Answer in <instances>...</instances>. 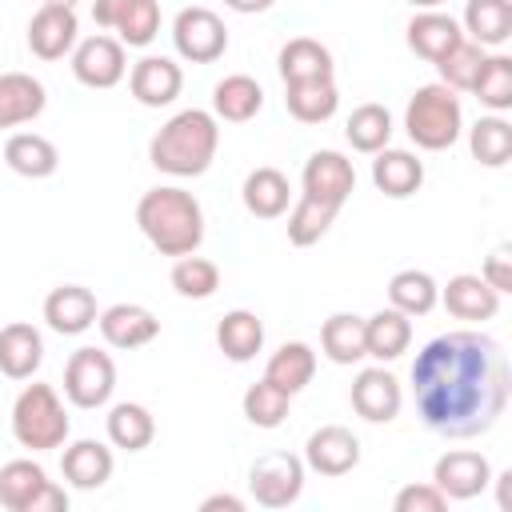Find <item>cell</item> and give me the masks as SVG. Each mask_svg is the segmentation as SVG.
Segmentation results:
<instances>
[{
    "label": "cell",
    "instance_id": "6da1fadb",
    "mask_svg": "<svg viewBox=\"0 0 512 512\" xmlns=\"http://www.w3.org/2000/svg\"><path fill=\"white\" fill-rule=\"evenodd\" d=\"M512 392V372L500 340L488 332H444L412 360V400L428 432L468 440L488 432Z\"/></svg>",
    "mask_w": 512,
    "mask_h": 512
},
{
    "label": "cell",
    "instance_id": "7a4b0ae2",
    "mask_svg": "<svg viewBox=\"0 0 512 512\" xmlns=\"http://www.w3.org/2000/svg\"><path fill=\"white\" fill-rule=\"evenodd\" d=\"M136 224L160 256H188L204 244V208L176 184L148 188L136 200Z\"/></svg>",
    "mask_w": 512,
    "mask_h": 512
},
{
    "label": "cell",
    "instance_id": "3957f363",
    "mask_svg": "<svg viewBox=\"0 0 512 512\" xmlns=\"http://www.w3.org/2000/svg\"><path fill=\"white\" fill-rule=\"evenodd\" d=\"M216 148H220L216 116L204 108H184L148 140V160L156 172L188 180V176H204L212 168Z\"/></svg>",
    "mask_w": 512,
    "mask_h": 512
},
{
    "label": "cell",
    "instance_id": "277c9868",
    "mask_svg": "<svg viewBox=\"0 0 512 512\" xmlns=\"http://www.w3.org/2000/svg\"><path fill=\"white\" fill-rule=\"evenodd\" d=\"M404 132L416 148L424 152H444L460 140L464 132V108H460V96L444 84H420L412 96H408V108H404Z\"/></svg>",
    "mask_w": 512,
    "mask_h": 512
},
{
    "label": "cell",
    "instance_id": "5b68a950",
    "mask_svg": "<svg viewBox=\"0 0 512 512\" xmlns=\"http://www.w3.org/2000/svg\"><path fill=\"white\" fill-rule=\"evenodd\" d=\"M72 420L52 384H24L12 400V436L28 452H52L68 440Z\"/></svg>",
    "mask_w": 512,
    "mask_h": 512
},
{
    "label": "cell",
    "instance_id": "8992f818",
    "mask_svg": "<svg viewBox=\"0 0 512 512\" xmlns=\"http://www.w3.org/2000/svg\"><path fill=\"white\" fill-rule=\"evenodd\" d=\"M0 508L8 512H68V492L48 480L36 460H8L0 468Z\"/></svg>",
    "mask_w": 512,
    "mask_h": 512
},
{
    "label": "cell",
    "instance_id": "52a82bcc",
    "mask_svg": "<svg viewBox=\"0 0 512 512\" xmlns=\"http://www.w3.org/2000/svg\"><path fill=\"white\" fill-rule=\"evenodd\" d=\"M116 392V364L100 348H76L64 364V396L72 408H104Z\"/></svg>",
    "mask_w": 512,
    "mask_h": 512
},
{
    "label": "cell",
    "instance_id": "ba28073f",
    "mask_svg": "<svg viewBox=\"0 0 512 512\" xmlns=\"http://www.w3.org/2000/svg\"><path fill=\"white\" fill-rule=\"evenodd\" d=\"M304 456L268 452L248 468V492L260 508H292L304 492Z\"/></svg>",
    "mask_w": 512,
    "mask_h": 512
},
{
    "label": "cell",
    "instance_id": "9c48e42d",
    "mask_svg": "<svg viewBox=\"0 0 512 512\" xmlns=\"http://www.w3.org/2000/svg\"><path fill=\"white\" fill-rule=\"evenodd\" d=\"M172 48L188 64H212L228 52V28L212 8H180L172 20Z\"/></svg>",
    "mask_w": 512,
    "mask_h": 512
},
{
    "label": "cell",
    "instance_id": "30bf717a",
    "mask_svg": "<svg viewBox=\"0 0 512 512\" xmlns=\"http://www.w3.org/2000/svg\"><path fill=\"white\" fill-rule=\"evenodd\" d=\"M92 20L124 48H148L160 36V4L156 0H92Z\"/></svg>",
    "mask_w": 512,
    "mask_h": 512
},
{
    "label": "cell",
    "instance_id": "8fae6325",
    "mask_svg": "<svg viewBox=\"0 0 512 512\" xmlns=\"http://www.w3.org/2000/svg\"><path fill=\"white\" fill-rule=\"evenodd\" d=\"M300 188L304 196L328 204V208H344V200L356 192V168L344 152H332V148H320L304 160V172H300Z\"/></svg>",
    "mask_w": 512,
    "mask_h": 512
},
{
    "label": "cell",
    "instance_id": "7c38bea8",
    "mask_svg": "<svg viewBox=\"0 0 512 512\" xmlns=\"http://www.w3.org/2000/svg\"><path fill=\"white\" fill-rule=\"evenodd\" d=\"M128 72V52L116 36H88V40H76L72 48V76L84 84V88H116Z\"/></svg>",
    "mask_w": 512,
    "mask_h": 512
},
{
    "label": "cell",
    "instance_id": "4fadbf2b",
    "mask_svg": "<svg viewBox=\"0 0 512 512\" xmlns=\"http://www.w3.org/2000/svg\"><path fill=\"white\" fill-rule=\"evenodd\" d=\"M348 400H352V412L368 424H392L400 416V404H404V392H400V380L376 364V368H364L356 372L352 388H348Z\"/></svg>",
    "mask_w": 512,
    "mask_h": 512
},
{
    "label": "cell",
    "instance_id": "5bb4252c",
    "mask_svg": "<svg viewBox=\"0 0 512 512\" xmlns=\"http://www.w3.org/2000/svg\"><path fill=\"white\" fill-rule=\"evenodd\" d=\"M80 40V20H76V8H64V4H40L28 20V48L32 56L40 60H64L72 56Z\"/></svg>",
    "mask_w": 512,
    "mask_h": 512
},
{
    "label": "cell",
    "instance_id": "9a60e30c",
    "mask_svg": "<svg viewBox=\"0 0 512 512\" xmlns=\"http://www.w3.org/2000/svg\"><path fill=\"white\" fill-rule=\"evenodd\" d=\"M360 464V440L344 424H324L304 440V468L316 476H348Z\"/></svg>",
    "mask_w": 512,
    "mask_h": 512
},
{
    "label": "cell",
    "instance_id": "2e32d148",
    "mask_svg": "<svg viewBox=\"0 0 512 512\" xmlns=\"http://www.w3.org/2000/svg\"><path fill=\"white\" fill-rule=\"evenodd\" d=\"M432 484L448 496V500H472L492 484V464L484 452L472 448H452L436 460L432 468Z\"/></svg>",
    "mask_w": 512,
    "mask_h": 512
},
{
    "label": "cell",
    "instance_id": "e0dca14e",
    "mask_svg": "<svg viewBox=\"0 0 512 512\" xmlns=\"http://www.w3.org/2000/svg\"><path fill=\"white\" fill-rule=\"evenodd\" d=\"M96 328L104 336L108 348H120V352H132V348H144L160 336V320L152 308L144 304H112L96 316Z\"/></svg>",
    "mask_w": 512,
    "mask_h": 512
},
{
    "label": "cell",
    "instance_id": "ac0fdd59",
    "mask_svg": "<svg viewBox=\"0 0 512 512\" xmlns=\"http://www.w3.org/2000/svg\"><path fill=\"white\" fill-rule=\"evenodd\" d=\"M128 88L144 108H168L184 88V68L172 56H144L128 72Z\"/></svg>",
    "mask_w": 512,
    "mask_h": 512
},
{
    "label": "cell",
    "instance_id": "d6986e66",
    "mask_svg": "<svg viewBox=\"0 0 512 512\" xmlns=\"http://www.w3.org/2000/svg\"><path fill=\"white\" fill-rule=\"evenodd\" d=\"M96 316H100L96 296L84 284H60L44 296V324L56 336H80L96 324Z\"/></svg>",
    "mask_w": 512,
    "mask_h": 512
},
{
    "label": "cell",
    "instance_id": "ffe728a7",
    "mask_svg": "<svg viewBox=\"0 0 512 512\" xmlns=\"http://www.w3.org/2000/svg\"><path fill=\"white\" fill-rule=\"evenodd\" d=\"M112 468H116L112 448L100 444V440H72V444L64 448V456H60L64 480H68L72 488H80V492L104 488V484L112 480Z\"/></svg>",
    "mask_w": 512,
    "mask_h": 512
},
{
    "label": "cell",
    "instance_id": "44dd1931",
    "mask_svg": "<svg viewBox=\"0 0 512 512\" xmlns=\"http://www.w3.org/2000/svg\"><path fill=\"white\" fill-rule=\"evenodd\" d=\"M44 364V336L28 320H12L0 328V372L8 380H32Z\"/></svg>",
    "mask_w": 512,
    "mask_h": 512
},
{
    "label": "cell",
    "instance_id": "7402d4cb",
    "mask_svg": "<svg viewBox=\"0 0 512 512\" xmlns=\"http://www.w3.org/2000/svg\"><path fill=\"white\" fill-rule=\"evenodd\" d=\"M372 184L392 200H408L424 184V160L408 148H380L372 156Z\"/></svg>",
    "mask_w": 512,
    "mask_h": 512
},
{
    "label": "cell",
    "instance_id": "603a6c76",
    "mask_svg": "<svg viewBox=\"0 0 512 512\" xmlns=\"http://www.w3.org/2000/svg\"><path fill=\"white\" fill-rule=\"evenodd\" d=\"M440 300L444 308L456 316V320H492L500 312V292L476 276V272H460L452 276L444 288H440Z\"/></svg>",
    "mask_w": 512,
    "mask_h": 512
},
{
    "label": "cell",
    "instance_id": "cb8c5ba5",
    "mask_svg": "<svg viewBox=\"0 0 512 512\" xmlns=\"http://www.w3.org/2000/svg\"><path fill=\"white\" fill-rule=\"evenodd\" d=\"M48 104V92L28 72H0V132L32 124Z\"/></svg>",
    "mask_w": 512,
    "mask_h": 512
},
{
    "label": "cell",
    "instance_id": "d4e9b609",
    "mask_svg": "<svg viewBox=\"0 0 512 512\" xmlns=\"http://www.w3.org/2000/svg\"><path fill=\"white\" fill-rule=\"evenodd\" d=\"M460 36H464L460 20H452V16L440 12V8H420V12L408 20V48H412L420 60H428V64H436Z\"/></svg>",
    "mask_w": 512,
    "mask_h": 512
},
{
    "label": "cell",
    "instance_id": "484cf974",
    "mask_svg": "<svg viewBox=\"0 0 512 512\" xmlns=\"http://www.w3.org/2000/svg\"><path fill=\"white\" fill-rule=\"evenodd\" d=\"M4 164L24 180H48L60 168V152L40 132H12L4 140Z\"/></svg>",
    "mask_w": 512,
    "mask_h": 512
},
{
    "label": "cell",
    "instance_id": "4316f807",
    "mask_svg": "<svg viewBox=\"0 0 512 512\" xmlns=\"http://www.w3.org/2000/svg\"><path fill=\"white\" fill-rule=\"evenodd\" d=\"M408 344H412V316L396 308H380L364 320V356L388 364V360H400Z\"/></svg>",
    "mask_w": 512,
    "mask_h": 512
},
{
    "label": "cell",
    "instance_id": "83f0119b",
    "mask_svg": "<svg viewBox=\"0 0 512 512\" xmlns=\"http://www.w3.org/2000/svg\"><path fill=\"white\" fill-rule=\"evenodd\" d=\"M240 196H244V208L256 216V220H276V216H284L288 212V204H292V184H288V176L280 172V168H252L248 176H244V188H240Z\"/></svg>",
    "mask_w": 512,
    "mask_h": 512
},
{
    "label": "cell",
    "instance_id": "f1b7e54d",
    "mask_svg": "<svg viewBox=\"0 0 512 512\" xmlns=\"http://www.w3.org/2000/svg\"><path fill=\"white\" fill-rule=\"evenodd\" d=\"M312 376H316V352H312L304 340H284V344L268 356V364H264V380L276 384V388L288 392V396L304 392V388L312 384Z\"/></svg>",
    "mask_w": 512,
    "mask_h": 512
},
{
    "label": "cell",
    "instance_id": "f546056e",
    "mask_svg": "<svg viewBox=\"0 0 512 512\" xmlns=\"http://www.w3.org/2000/svg\"><path fill=\"white\" fill-rule=\"evenodd\" d=\"M284 108L292 120L300 124H324L336 116L340 108V92H336V80L324 76V80H300V84H284Z\"/></svg>",
    "mask_w": 512,
    "mask_h": 512
},
{
    "label": "cell",
    "instance_id": "4dcf8cb0",
    "mask_svg": "<svg viewBox=\"0 0 512 512\" xmlns=\"http://www.w3.org/2000/svg\"><path fill=\"white\" fill-rule=\"evenodd\" d=\"M104 428H108V444L120 448V452H144L152 440H156V420L144 404L136 400H120L108 408L104 416Z\"/></svg>",
    "mask_w": 512,
    "mask_h": 512
},
{
    "label": "cell",
    "instance_id": "1f68e13d",
    "mask_svg": "<svg viewBox=\"0 0 512 512\" xmlns=\"http://www.w3.org/2000/svg\"><path fill=\"white\" fill-rule=\"evenodd\" d=\"M276 68H280V80H284V84L324 80V76L336 72L332 52H328L320 40H312V36H296V40H288V44L280 48V56H276Z\"/></svg>",
    "mask_w": 512,
    "mask_h": 512
},
{
    "label": "cell",
    "instance_id": "d6a6232c",
    "mask_svg": "<svg viewBox=\"0 0 512 512\" xmlns=\"http://www.w3.org/2000/svg\"><path fill=\"white\" fill-rule=\"evenodd\" d=\"M260 108H264V88H260L252 76H244V72H232V76H224V80L212 88V116H216V120L248 124Z\"/></svg>",
    "mask_w": 512,
    "mask_h": 512
},
{
    "label": "cell",
    "instance_id": "836d02e7",
    "mask_svg": "<svg viewBox=\"0 0 512 512\" xmlns=\"http://www.w3.org/2000/svg\"><path fill=\"white\" fill-rule=\"evenodd\" d=\"M216 348L232 360V364H248L260 348H264V324L256 312L248 308H232L220 316L216 324Z\"/></svg>",
    "mask_w": 512,
    "mask_h": 512
},
{
    "label": "cell",
    "instance_id": "e575fe53",
    "mask_svg": "<svg viewBox=\"0 0 512 512\" xmlns=\"http://www.w3.org/2000/svg\"><path fill=\"white\" fill-rule=\"evenodd\" d=\"M460 28L480 48H500L512 36V0H468Z\"/></svg>",
    "mask_w": 512,
    "mask_h": 512
},
{
    "label": "cell",
    "instance_id": "d590c367",
    "mask_svg": "<svg viewBox=\"0 0 512 512\" xmlns=\"http://www.w3.org/2000/svg\"><path fill=\"white\" fill-rule=\"evenodd\" d=\"M388 304L404 316H428L440 304V284L424 268H400L388 280Z\"/></svg>",
    "mask_w": 512,
    "mask_h": 512
},
{
    "label": "cell",
    "instance_id": "8d00e7d4",
    "mask_svg": "<svg viewBox=\"0 0 512 512\" xmlns=\"http://www.w3.org/2000/svg\"><path fill=\"white\" fill-rule=\"evenodd\" d=\"M320 352L332 364H356V360H364V316H356V312H332L320 324Z\"/></svg>",
    "mask_w": 512,
    "mask_h": 512
},
{
    "label": "cell",
    "instance_id": "74e56055",
    "mask_svg": "<svg viewBox=\"0 0 512 512\" xmlns=\"http://www.w3.org/2000/svg\"><path fill=\"white\" fill-rule=\"evenodd\" d=\"M344 136L356 152L376 156L392 140V112L384 104H360V108H352V116L344 124Z\"/></svg>",
    "mask_w": 512,
    "mask_h": 512
},
{
    "label": "cell",
    "instance_id": "f35d334b",
    "mask_svg": "<svg viewBox=\"0 0 512 512\" xmlns=\"http://www.w3.org/2000/svg\"><path fill=\"white\" fill-rule=\"evenodd\" d=\"M468 148L472 156L484 164V168H504L508 156H512V124L492 112V116H480L472 128H468Z\"/></svg>",
    "mask_w": 512,
    "mask_h": 512
},
{
    "label": "cell",
    "instance_id": "ab89813d",
    "mask_svg": "<svg viewBox=\"0 0 512 512\" xmlns=\"http://www.w3.org/2000/svg\"><path fill=\"white\" fill-rule=\"evenodd\" d=\"M488 48H480L476 40L460 36L440 60H436V72H440V84L452 88V92H472L476 76H480V64H484Z\"/></svg>",
    "mask_w": 512,
    "mask_h": 512
},
{
    "label": "cell",
    "instance_id": "60d3db41",
    "mask_svg": "<svg viewBox=\"0 0 512 512\" xmlns=\"http://www.w3.org/2000/svg\"><path fill=\"white\" fill-rule=\"evenodd\" d=\"M240 408H244V420H248L252 428H264V432H272V428H280V424L288 420L292 396H288V392H280L276 384H268V380L260 376L256 384H248V392H244Z\"/></svg>",
    "mask_w": 512,
    "mask_h": 512
},
{
    "label": "cell",
    "instance_id": "b9f144b4",
    "mask_svg": "<svg viewBox=\"0 0 512 512\" xmlns=\"http://www.w3.org/2000/svg\"><path fill=\"white\" fill-rule=\"evenodd\" d=\"M168 284H172L176 296H184V300H208V296H216V288H220V268H216L212 260L188 252V256H176V264H172V272H168Z\"/></svg>",
    "mask_w": 512,
    "mask_h": 512
},
{
    "label": "cell",
    "instance_id": "7bdbcfd3",
    "mask_svg": "<svg viewBox=\"0 0 512 512\" xmlns=\"http://www.w3.org/2000/svg\"><path fill=\"white\" fill-rule=\"evenodd\" d=\"M472 96L492 112H508L512 108V56H504V52L484 56L480 76L472 84Z\"/></svg>",
    "mask_w": 512,
    "mask_h": 512
},
{
    "label": "cell",
    "instance_id": "ee69618b",
    "mask_svg": "<svg viewBox=\"0 0 512 512\" xmlns=\"http://www.w3.org/2000/svg\"><path fill=\"white\" fill-rule=\"evenodd\" d=\"M332 220H336V208H328V204H320V200H312V196L300 192V200L292 204L288 224H284V228H288V244L308 248V244L324 240L328 228H332Z\"/></svg>",
    "mask_w": 512,
    "mask_h": 512
},
{
    "label": "cell",
    "instance_id": "f6af8a7d",
    "mask_svg": "<svg viewBox=\"0 0 512 512\" xmlns=\"http://www.w3.org/2000/svg\"><path fill=\"white\" fill-rule=\"evenodd\" d=\"M396 512H444L448 508V496L428 480V484H404L392 500Z\"/></svg>",
    "mask_w": 512,
    "mask_h": 512
},
{
    "label": "cell",
    "instance_id": "bcb514c9",
    "mask_svg": "<svg viewBox=\"0 0 512 512\" xmlns=\"http://www.w3.org/2000/svg\"><path fill=\"white\" fill-rule=\"evenodd\" d=\"M480 276H484L500 296H508V292H512V252H508V248L488 252L484 264H480Z\"/></svg>",
    "mask_w": 512,
    "mask_h": 512
},
{
    "label": "cell",
    "instance_id": "7dc6e473",
    "mask_svg": "<svg viewBox=\"0 0 512 512\" xmlns=\"http://www.w3.org/2000/svg\"><path fill=\"white\" fill-rule=\"evenodd\" d=\"M244 512V500L240 496H232V492H212V496H204L200 500V512Z\"/></svg>",
    "mask_w": 512,
    "mask_h": 512
},
{
    "label": "cell",
    "instance_id": "c3c4849f",
    "mask_svg": "<svg viewBox=\"0 0 512 512\" xmlns=\"http://www.w3.org/2000/svg\"><path fill=\"white\" fill-rule=\"evenodd\" d=\"M276 0H224V8L240 12V16H256V12H268Z\"/></svg>",
    "mask_w": 512,
    "mask_h": 512
},
{
    "label": "cell",
    "instance_id": "681fc988",
    "mask_svg": "<svg viewBox=\"0 0 512 512\" xmlns=\"http://www.w3.org/2000/svg\"><path fill=\"white\" fill-rule=\"evenodd\" d=\"M508 476H512V472H500V476H492V480L500 484V508H512V492H508Z\"/></svg>",
    "mask_w": 512,
    "mask_h": 512
},
{
    "label": "cell",
    "instance_id": "f907efd6",
    "mask_svg": "<svg viewBox=\"0 0 512 512\" xmlns=\"http://www.w3.org/2000/svg\"><path fill=\"white\" fill-rule=\"evenodd\" d=\"M408 4H412V8H440L444 0H408Z\"/></svg>",
    "mask_w": 512,
    "mask_h": 512
},
{
    "label": "cell",
    "instance_id": "816d5d0a",
    "mask_svg": "<svg viewBox=\"0 0 512 512\" xmlns=\"http://www.w3.org/2000/svg\"><path fill=\"white\" fill-rule=\"evenodd\" d=\"M44 4H64V8H76V0H44Z\"/></svg>",
    "mask_w": 512,
    "mask_h": 512
}]
</instances>
